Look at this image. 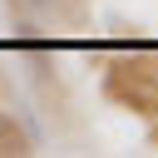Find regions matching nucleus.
Instances as JSON below:
<instances>
[{"mask_svg":"<svg viewBox=\"0 0 158 158\" xmlns=\"http://www.w3.org/2000/svg\"><path fill=\"white\" fill-rule=\"evenodd\" d=\"M109 94L138 114H158V74L153 69H133V64H118L109 74Z\"/></svg>","mask_w":158,"mask_h":158,"instance_id":"obj_1","label":"nucleus"},{"mask_svg":"<svg viewBox=\"0 0 158 158\" xmlns=\"http://www.w3.org/2000/svg\"><path fill=\"white\" fill-rule=\"evenodd\" d=\"M20 153H30V133L0 109V158H20Z\"/></svg>","mask_w":158,"mask_h":158,"instance_id":"obj_2","label":"nucleus"}]
</instances>
